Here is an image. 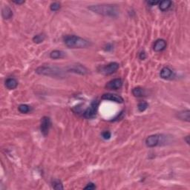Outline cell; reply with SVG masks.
Listing matches in <instances>:
<instances>
[{
  "mask_svg": "<svg viewBox=\"0 0 190 190\" xmlns=\"http://www.w3.org/2000/svg\"><path fill=\"white\" fill-rule=\"evenodd\" d=\"M89 9L94 13L105 16V17H117L119 13L118 8L114 5H96L89 7Z\"/></svg>",
  "mask_w": 190,
  "mask_h": 190,
  "instance_id": "cell-1",
  "label": "cell"
},
{
  "mask_svg": "<svg viewBox=\"0 0 190 190\" xmlns=\"http://www.w3.org/2000/svg\"><path fill=\"white\" fill-rule=\"evenodd\" d=\"M63 42L69 48H84L89 45L87 40L75 35H66L63 38Z\"/></svg>",
  "mask_w": 190,
  "mask_h": 190,
  "instance_id": "cell-2",
  "label": "cell"
},
{
  "mask_svg": "<svg viewBox=\"0 0 190 190\" xmlns=\"http://www.w3.org/2000/svg\"><path fill=\"white\" fill-rule=\"evenodd\" d=\"M35 72L40 75L52 77H63L65 72L62 68L54 66H40L35 70Z\"/></svg>",
  "mask_w": 190,
  "mask_h": 190,
  "instance_id": "cell-3",
  "label": "cell"
},
{
  "mask_svg": "<svg viewBox=\"0 0 190 190\" xmlns=\"http://www.w3.org/2000/svg\"><path fill=\"white\" fill-rule=\"evenodd\" d=\"M98 105H99V102L97 100H94L91 103L90 106L86 108V110L83 112L84 117L87 119H91L94 117L97 114V112Z\"/></svg>",
  "mask_w": 190,
  "mask_h": 190,
  "instance_id": "cell-4",
  "label": "cell"
},
{
  "mask_svg": "<svg viewBox=\"0 0 190 190\" xmlns=\"http://www.w3.org/2000/svg\"><path fill=\"white\" fill-rule=\"evenodd\" d=\"M120 65L117 63H111L109 64L100 67L99 71L104 75H110L117 71Z\"/></svg>",
  "mask_w": 190,
  "mask_h": 190,
  "instance_id": "cell-5",
  "label": "cell"
},
{
  "mask_svg": "<svg viewBox=\"0 0 190 190\" xmlns=\"http://www.w3.org/2000/svg\"><path fill=\"white\" fill-rule=\"evenodd\" d=\"M51 126V120L50 117H43L41 120V124H40V131L45 137L48 135Z\"/></svg>",
  "mask_w": 190,
  "mask_h": 190,
  "instance_id": "cell-6",
  "label": "cell"
},
{
  "mask_svg": "<svg viewBox=\"0 0 190 190\" xmlns=\"http://www.w3.org/2000/svg\"><path fill=\"white\" fill-rule=\"evenodd\" d=\"M67 71L68 72H73V73L79 74L81 75H85L88 73V70L86 67L82 65H71V66L67 67Z\"/></svg>",
  "mask_w": 190,
  "mask_h": 190,
  "instance_id": "cell-7",
  "label": "cell"
},
{
  "mask_svg": "<svg viewBox=\"0 0 190 190\" xmlns=\"http://www.w3.org/2000/svg\"><path fill=\"white\" fill-rule=\"evenodd\" d=\"M123 86V80L120 78H116L107 82L105 88L109 90H117Z\"/></svg>",
  "mask_w": 190,
  "mask_h": 190,
  "instance_id": "cell-8",
  "label": "cell"
},
{
  "mask_svg": "<svg viewBox=\"0 0 190 190\" xmlns=\"http://www.w3.org/2000/svg\"><path fill=\"white\" fill-rule=\"evenodd\" d=\"M160 140H161V135H150L146 139V145L148 147L152 148L157 146L159 144Z\"/></svg>",
  "mask_w": 190,
  "mask_h": 190,
  "instance_id": "cell-9",
  "label": "cell"
},
{
  "mask_svg": "<svg viewBox=\"0 0 190 190\" xmlns=\"http://www.w3.org/2000/svg\"><path fill=\"white\" fill-rule=\"evenodd\" d=\"M102 99L105 100H110V101H113L118 103H123L124 101V98H123L122 97L115 94H111V93H107V94H103V96H102Z\"/></svg>",
  "mask_w": 190,
  "mask_h": 190,
  "instance_id": "cell-10",
  "label": "cell"
},
{
  "mask_svg": "<svg viewBox=\"0 0 190 190\" xmlns=\"http://www.w3.org/2000/svg\"><path fill=\"white\" fill-rule=\"evenodd\" d=\"M166 42L164 40H162V39H159V40H156L155 43L154 44V46H153V49H154V51L156 52H160L162 51L165 50V48H166Z\"/></svg>",
  "mask_w": 190,
  "mask_h": 190,
  "instance_id": "cell-11",
  "label": "cell"
},
{
  "mask_svg": "<svg viewBox=\"0 0 190 190\" xmlns=\"http://www.w3.org/2000/svg\"><path fill=\"white\" fill-rule=\"evenodd\" d=\"M160 75H161L162 79L168 80V79H170L171 77H173V71L169 67H164V68H162Z\"/></svg>",
  "mask_w": 190,
  "mask_h": 190,
  "instance_id": "cell-12",
  "label": "cell"
},
{
  "mask_svg": "<svg viewBox=\"0 0 190 190\" xmlns=\"http://www.w3.org/2000/svg\"><path fill=\"white\" fill-rule=\"evenodd\" d=\"M177 117L183 121L189 122L190 121V111L185 110V111H182V112H178V113L177 114Z\"/></svg>",
  "mask_w": 190,
  "mask_h": 190,
  "instance_id": "cell-13",
  "label": "cell"
},
{
  "mask_svg": "<svg viewBox=\"0 0 190 190\" xmlns=\"http://www.w3.org/2000/svg\"><path fill=\"white\" fill-rule=\"evenodd\" d=\"M18 86V82L14 78H8L5 80V86L10 90L15 89Z\"/></svg>",
  "mask_w": 190,
  "mask_h": 190,
  "instance_id": "cell-14",
  "label": "cell"
},
{
  "mask_svg": "<svg viewBox=\"0 0 190 190\" xmlns=\"http://www.w3.org/2000/svg\"><path fill=\"white\" fill-rule=\"evenodd\" d=\"M2 16L3 19H9L13 17V11L9 7L5 6L2 10Z\"/></svg>",
  "mask_w": 190,
  "mask_h": 190,
  "instance_id": "cell-15",
  "label": "cell"
},
{
  "mask_svg": "<svg viewBox=\"0 0 190 190\" xmlns=\"http://www.w3.org/2000/svg\"><path fill=\"white\" fill-rule=\"evenodd\" d=\"M66 56L64 51L59 50H54L51 52L50 57L53 59H62Z\"/></svg>",
  "mask_w": 190,
  "mask_h": 190,
  "instance_id": "cell-16",
  "label": "cell"
},
{
  "mask_svg": "<svg viewBox=\"0 0 190 190\" xmlns=\"http://www.w3.org/2000/svg\"><path fill=\"white\" fill-rule=\"evenodd\" d=\"M172 1L166 0V1H162L159 2V8L162 11H166L172 6Z\"/></svg>",
  "mask_w": 190,
  "mask_h": 190,
  "instance_id": "cell-17",
  "label": "cell"
},
{
  "mask_svg": "<svg viewBox=\"0 0 190 190\" xmlns=\"http://www.w3.org/2000/svg\"><path fill=\"white\" fill-rule=\"evenodd\" d=\"M132 94L135 97H141L146 95V91L140 87H136L132 89Z\"/></svg>",
  "mask_w": 190,
  "mask_h": 190,
  "instance_id": "cell-18",
  "label": "cell"
},
{
  "mask_svg": "<svg viewBox=\"0 0 190 190\" xmlns=\"http://www.w3.org/2000/svg\"><path fill=\"white\" fill-rule=\"evenodd\" d=\"M45 35L44 33H40V34L36 35L33 37V42L34 43L36 44H40L45 40Z\"/></svg>",
  "mask_w": 190,
  "mask_h": 190,
  "instance_id": "cell-19",
  "label": "cell"
},
{
  "mask_svg": "<svg viewBox=\"0 0 190 190\" xmlns=\"http://www.w3.org/2000/svg\"><path fill=\"white\" fill-rule=\"evenodd\" d=\"M52 187L54 189L61 190L63 189V186L62 182L59 180H54L52 181Z\"/></svg>",
  "mask_w": 190,
  "mask_h": 190,
  "instance_id": "cell-20",
  "label": "cell"
},
{
  "mask_svg": "<svg viewBox=\"0 0 190 190\" xmlns=\"http://www.w3.org/2000/svg\"><path fill=\"white\" fill-rule=\"evenodd\" d=\"M18 109L21 113H23V114H26L28 112H30V106L28 105L25 104H22L20 105H19L18 107Z\"/></svg>",
  "mask_w": 190,
  "mask_h": 190,
  "instance_id": "cell-21",
  "label": "cell"
},
{
  "mask_svg": "<svg viewBox=\"0 0 190 190\" xmlns=\"http://www.w3.org/2000/svg\"><path fill=\"white\" fill-rule=\"evenodd\" d=\"M148 107H149V104H148V103H146V102H145V101L140 102L138 105V110L140 111V112H144V111L146 110L148 108Z\"/></svg>",
  "mask_w": 190,
  "mask_h": 190,
  "instance_id": "cell-22",
  "label": "cell"
},
{
  "mask_svg": "<svg viewBox=\"0 0 190 190\" xmlns=\"http://www.w3.org/2000/svg\"><path fill=\"white\" fill-rule=\"evenodd\" d=\"M60 8V3L59 2H53L50 5V9L52 11H57Z\"/></svg>",
  "mask_w": 190,
  "mask_h": 190,
  "instance_id": "cell-23",
  "label": "cell"
},
{
  "mask_svg": "<svg viewBox=\"0 0 190 190\" xmlns=\"http://www.w3.org/2000/svg\"><path fill=\"white\" fill-rule=\"evenodd\" d=\"M102 137H103V138L105 139V140H109L111 137H112V134H111L110 131H105L102 133Z\"/></svg>",
  "mask_w": 190,
  "mask_h": 190,
  "instance_id": "cell-24",
  "label": "cell"
},
{
  "mask_svg": "<svg viewBox=\"0 0 190 190\" xmlns=\"http://www.w3.org/2000/svg\"><path fill=\"white\" fill-rule=\"evenodd\" d=\"M96 189V186H95L94 184H92V183H90V184H89L85 187V189L91 190V189Z\"/></svg>",
  "mask_w": 190,
  "mask_h": 190,
  "instance_id": "cell-25",
  "label": "cell"
},
{
  "mask_svg": "<svg viewBox=\"0 0 190 190\" xmlns=\"http://www.w3.org/2000/svg\"><path fill=\"white\" fill-rule=\"evenodd\" d=\"M159 2H160L159 1H148L147 4L152 7V6H154V5L159 4Z\"/></svg>",
  "mask_w": 190,
  "mask_h": 190,
  "instance_id": "cell-26",
  "label": "cell"
},
{
  "mask_svg": "<svg viewBox=\"0 0 190 190\" xmlns=\"http://www.w3.org/2000/svg\"><path fill=\"white\" fill-rule=\"evenodd\" d=\"M146 58V53L144 51H142L140 54V59H141V60H144Z\"/></svg>",
  "mask_w": 190,
  "mask_h": 190,
  "instance_id": "cell-27",
  "label": "cell"
},
{
  "mask_svg": "<svg viewBox=\"0 0 190 190\" xmlns=\"http://www.w3.org/2000/svg\"><path fill=\"white\" fill-rule=\"evenodd\" d=\"M13 3H15V4L17 5H22L23 4V3H25V1H23V0H18V1H16V0H13Z\"/></svg>",
  "mask_w": 190,
  "mask_h": 190,
  "instance_id": "cell-28",
  "label": "cell"
},
{
  "mask_svg": "<svg viewBox=\"0 0 190 190\" xmlns=\"http://www.w3.org/2000/svg\"><path fill=\"white\" fill-rule=\"evenodd\" d=\"M106 47H108L107 48H105V51H107L112 50V46L111 45H109V44H108V45H107Z\"/></svg>",
  "mask_w": 190,
  "mask_h": 190,
  "instance_id": "cell-29",
  "label": "cell"
},
{
  "mask_svg": "<svg viewBox=\"0 0 190 190\" xmlns=\"http://www.w3.org/2000/svg\"><path fill=\"white\" fill-rule=\"evenodd\" d=\"M185 140H186V142H187L188 144H189V135L186 137V138H185Z\"/></svg>",
  "mask_w": 190,
  "mask_h": 190,
  "instance_id": "cell-30",
  "label": "cell"
}]
</instances>
